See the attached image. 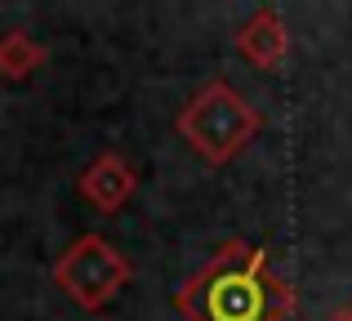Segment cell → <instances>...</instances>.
<instances>
[{
	"instance_id": "obj_1",
	"label": "cell",
	"mask_w": 352,
	"mask_h": 321,
	"mask_svg": "<svg viewBox=\"0 0 352 321\" xmlns=\"http://www.w3.org/2000/svg\"><path fill=\"white\" fill-rule=\"evenodd\" d=\"M174 308L188 321H285L294 290L258 245L223 241L206 268L174 290Z\"/></svg>"
},
{
	"instance_id": "obj_2",
	"label": "cell",
	"mask_w": 352,
	"mask_h": 321,
	"mask_svg": "<svg viewBox=\"0 0 352 321\" xmlns=\"http://www.w3.org/2000/svg\"><path fill=\"white\" fill-rule=\"evenodd\" d=\"M174 130H179V139L206 165H228L254 143V134L263 130V116H258L223 76H214L183 103Z\"/></svg>"
},
{
	"instance_id": "obj_3",
	"label": "cell",
	"mask_w": 352,
	"mask_h": 321,
	"mask_svg": "<svg viewBox=\"0 0 352 321\" xmlns=\"http://www.w3.org/2000/svg\"><path fill=\"white\" fill-rule=\"evenodd\" d=\"M129 277H134V263L98 232L76 236V241L54 259V286L76 308H85V313L107 308L120 295V286H129Z\"/></svg>"
},
{
	"instance_id": "obj_4",
	"label": "cell",
	"mask_w": 352,
	"mask_h": 321,
	"mask_svg": "<svg viewBox=\"0 0 352 321\" xmlns=\"http://www.w3.org/2000/svg\"><path fill=\"white\" fill-rule=\"evenodd\" d=\"M76 188H80V197H85L94 210H103V214H116V210L125 206L129 197H134L138 174H134V165L120 157V152H98V157L89 161L85 170H80Z\"/></svg>"
},
{
	"instance_id": "obj_5",
	"label": "cell",
	"mask_w": 352,
	"mask_h": 321,
	"mask_svg": "<svg viewBox=\"0 0 352 321\" xmlns=\"http://www.w3.org/2000/svg\"><path fill=\"white\" fill-rule=\"evenodd\" d=\"M236 54L258 71L281 67L285 54H290V32H285L281 14H276V9H254V14L245 18V27L236 32Z\"/></svg>"
},
{
	"instance_id": "obj_6",
	"label": "cell",
	"mask_w": 352,
	"mask_h": 321,
	"mask_svg": "<svg viewBox=\"0 0 352 321\" xmlns=\"http://www.w3.org/2000/svg\"><path fill=\"white\" fill-rule=\"evenodd\" d=\"M45 63V49L27 32H5L0 36V80H27Z\"/></svg>"
},
{
	"instance_id": "obj_7",
	"label": "cell",
	"mask_w": 352,
	"mask_h": 321,
	"mask_svg": "<svg viewBox=\"0 0 352 321\" xmlns=\"http://www.w3.org/2000/svg\"><path fill=\"white\" fill-rule=\"evenodd\" d=\"M326 321H352V313H348V308H339V313H330Z\"/></svg>"
},
{
	"instance_id": "obj_8",
	"label": "cell",
	"mask_w": 352,
	"mask_h": 321,
	"mask_svg": "<svg viewBox=\"0 0 352 321\" xmlns=\"http://www.w3.org/2000/svg\"><path fill=\"white\" fill-rule=\"evenodd\" d=\"M348 313H352V308H348Z\"/></svg>"
}]
</instances>
